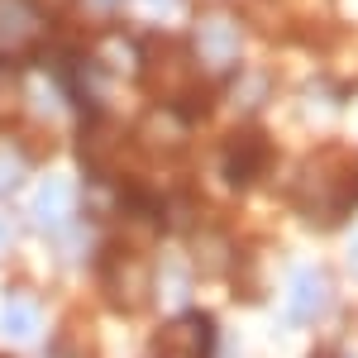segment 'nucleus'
Here are the masks:
<instances>
[{
	"mask_svg": "<svg viewBox=\"0 0 358 358\" xmlns=\"http://www.w3.org/2000/svg\"><path fill=\"white\" fill-rule=\"evenodd\" d=\"M72 201H77V192H72V182H62V177H53V182H43V187H38V201H34V215H38V224H62L67 215H72Z\"/></svg>",
	"mask_w": 358,
	"mask_h": 358,
	"instance_id": "6",
	"label": "nucleus"
},
{
	"mask_svg": "<svg viewBox=\"0 0 358 358\" xmlns=\"http://www.w3.org/2000/svg\"><path fill=\"white\" fill-rule=\"evenodd\" d=\"M15 182H20V163H15L10 153H0V192H10Z\"/></svg>",
	"mask_w": 358,
	"mask_h": 358,
	"instance_id": "10",
	"label": "nucleus"
},
{
	"mask_svg": "<svg viewBox=\"0 0 358 358\" xmlns=\"http://www.w3.org/2000/svg\"><path fill=\"white\" fill-rule=\"evenodd\" d=\"M29 5H34V10H38L43 20H62V15H67V10H72L77 0H29Z\"/></svg>",
	"mask_w": 358,
	"mask_h": 358,
	"instance_id": "9",
	"label": "nucleus"
},
{
	"mask_svg": "<svg viewBox=\"0 0 358 358\" xmlns=\"http://www.w3.org/2000/svg\"><path fill=\"white\" fill-rule=\"evenodd\" d=\"M143 5H148V10H167L172 0H143Z\"/></svg>",
	"mask_w": 358,
	"mask_h": 358,
	"instance_id": "11",
	"label": "nucleus"
},
{
	"mask_svg": "<svg viewBox=\"0 0 358 358\" xmlns=\"http://www.w3.org/2000/svg\"><path fill=\"white\" fill-rule=\"evenodd\" d=\"M138 72H143L148 96H158V101H192L196 91H201V62L177 38H153L143 48Z\"/></svg>",
	"mask_w": 358,
	"mask_h": 358,
	"instance_id": "1",
	"label": "nucleus"
},
{
	"mask_svg": "<svg viewBox=\"0 0 358 358\" xmlns=\"http://www.w3.org/2000/svg\"><path fill=\"white\" fill-rule=\"evenodd\" d=\"M0 239H5V229H0Z\"/></svg>",
	"mask_w": 358,
	"mask_h": 358,
	"instance_id": "13",
	"label": "nucleus"
},
{
	"mask_svg": "<svg viewBox=\"0 0 358 358\" xmlns=\"http://www.w3.org/2000/svg\"><path fill=\"white\" fill-rule=\"evenodd\" d=\"M234 53H239V24H229L224 15L201 20V29H196V57L224 67V62H234Z\"/></svg>",
	"mask_w": 358,
	"mask_h": 358,
	"instance_id": "4",
	"label": "nucleus"
},
{
	"mask_svg": "<svg viewBox=\"0 0 358 358\" xmlns=\"http://www.w3.org/2000/svg\"><path fill=\"white\" fill-rule=\"evenodd\" d=\"M124 129L115 120H91L82 129V163L96 172V177H110L120 167V153H124Z\"/></svg>",
	"mask_w": 358,
	"mask_h": 358,
	"instance_id": "3",
	"label": "nucleus"
},
{
	"mask_svg": "<svg viewBox=\"0 0 358 358\" xmlns=\"http://www.w3.org/2000/svg\"><path fill=\"white\" fill-rule=\"evenodd\" d=\"M320 310H325V277L296 273V282H292V315H296V320H310V315H320Z\"/></svg>",
	"mask_w": 358,
	"mask_h": 358,
	"instance_id": "7",
	"label": "nucleus"
},
{
	"mask_svg": "<svg viewBox=\"0 0 358 358\" xmlns=\"http://www.w3.org/2000/svg\"><path fill=\"white\" fill-rule=\"evenodd\" d=\"M263 163H268V143H263V134H234V143H229V153H224V172H229V182H253L258 172H263Z\"/></svg>",
	"mask_w": 358,
	"mask_h": 358,
	"instance_id": "5",
	"label": "nucleus"
},
{
	"mask_svg": "<svg viewBox=\"0 0 358 358\" xmlns=\"http://www.w3.org/2000/svg\"><path fill=\"white\" fill-rule=\"evenodd\" d=\"M96 5H120V0H96Z\"/></svg>",
	"mask_w": 358,
	"mask_h": 358,
	"instance_id": "12",
	"label": "nucleus"
},
{
	"mask_svg": "<svg viewBox=\"0 0 358 358\" xmlns=\"http://www.w3.org/2000/svg\"><path fill=\"white\" fill-rule=\"evenodd\" d=\"M34 306H24V301H15V306H5V330L15 334V339H34Z\"/></svg>",
	"mask_w": 358,
	"mask_h": 358,
	"instance_id": "8",
	"label": "nucleus"
},
{
	"mask_svg": "<svg viewBox=\"0 0 358 358\" xmlns=\"http://www.w3.org/2000/svg\"><path fill=\"white\" fill-rule=\"evenodd\" d=\"M153 358H210V320H206V315H182V320H172V325L158 334Z\"/></svg>",
	"mask_w": 358,
	"mask_h": 358,
	"instance_id": "2",
	"label": "nucleus"
}]
</instances>
